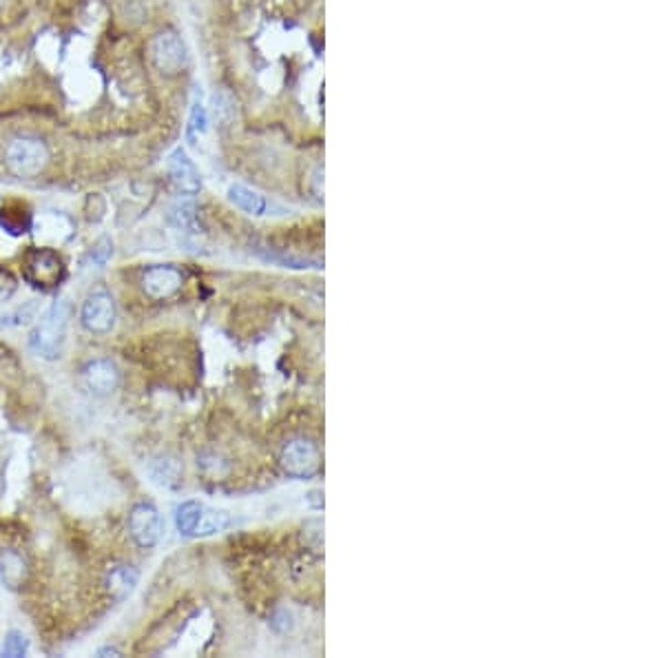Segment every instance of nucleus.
<instances>
[{"instance_id": "nucleus-11", "label": "nucleus", "mask_w": 664, "mask_h": 658, "mask_svg": "<svg viewBox=\"0 0 664 658\" xmlns=\"http://www.w3.org/2000/svg\"><path fill=\"white\" fill-rule=\"evenodd\" d=\"M140 581V572L131 565H118V568H111L109 574H106L104 585L106 592L114 596L115 601H124L134 594L135 585Z\"/></svg>"}, {"instance_id": "nucleus-14", "label": "nucleus", "mask_w": 664, "mask_h": 658, "mask_svg": "<svg viewBox=\"0 0 664 658\" xmlns=\"http://www.w3.org/2000/svg\"><path fill=\"white\" fill-rule=\"evenodd\" d=\"M228 525H231V514L224 513V510H213L204 505L193 536H211L217 533H224Z\"/></svg>"}, {"instance_id": "nucleus-13", "label": "nucleus", "mask_w": 664, "mask_h": 658, "mask_svg": "<svg viewBox=\"0 0 664 658\" xmlns=\"http://www.w3.org/2000/svg\"><path fill=\"white\" fill-rule=\"evenodd\" d=\"M228 200L248 215H263L268 211L266 197L257 194V191L248 189L244 184H233L231 189H228Z\"/></svg>"}, {"instance_id": "nucleus-3", "label": "nucleus", "mask_w": 664, "mask_h": 658, "mask_svg": "<svg viewBox=\"0 0 664 658\" xmlns=\"http://www.w3.org/2000/svg\"><path fill=\"white\" fill-rule=\"evenodd\" d=\"M280 464L291 477L306 479L312 477V474L319 470V465H322V454H319L317 445L308 442V439H295V442L283 445Z\"/></svg>"}, {"instance_id": "nucleus-20", "label": "nucleus", "mask_w": 664, "mask_h": 658, "mask_svg": "<svg viewBox=\"0 0 664 658\" xmlns=\"http://www.w3.org/2000/svg\"><path fill=\"white\" fill-rule=\"evenodd\" d=\"M16 277L9 271L0 268V302H7L16 293Z\"/></svg>"}, {"instance_id": "nucleus-2", "label": "nucleus", "mask_w": 664, "mask_h": 658, "mask_svg": "<svg viewBox=\"0 0 664 658\" xmlns=\"http://www.w3.org/2000/svg\"><path fill=\"white\" fill-rule=\"evenodd\" d=\"M49 151L40 140L20 138L7 149V166L18 178H34L47 166Z\"/></svg>"}, {"instance_id": "nucleus-10", "label": "nucleus", "mask_w": 664, "mask_h": 658, "mask_svg": "<svg viewBox=\"0 0 664 658\" xmlns=\"http://www.w3.org/2000/svg\"><path fill=\"white\" fill-rule=\"evenodd\" d=\"M84 384L91 393L109 394L118 388L120 371L109 359H94L84 366Z\"/></svg>"}, {"instance_id": "nucleus-15", "label": "nucleus", "mask_w": 664, "mask_h": 658, "mask_svg": "<svg viewBox=\"0 0 664 658\" xmlns=\"http://www.w3.org/2000/svg\"><path fill=\"white\" fill-rule=\"evenodd\" d=\"M171 222L182 229L184 233H191V235H197L200 233V217H197V206L193 204L191 200H182L171 209Z\"/></svg>"}, {"instance_id": "nucleus-18", "label": "nucleus", "mask_w": 664, "mask_h": 658, "mask_svg": "<svg viewBox=\"0 0 664 658\" xmlns=\"http://www.w3.org/2000/svg\"><path fill=\"white\" fill-rule=\"evenodd\" d=\"M209 129V115H206L204 105H202L200 98L193 100L191 107V118H189V140L200 138V135L206 134Z\"/></svg>"}, {"instance_id": "nucleus-19", "label": "nucleus", "mask_w": 664, "mask_h": 658, "mask_svg": "<svg viewBox=\"0 0 664 658\" xmlns=\"http://www.w3.org/2000/svg\"><path fill=\"white\" fill-rule=\"evenodd\" d=\"M27 650H29L27 636H25L23 632H9L7 639L3 643V656L18 658L27 654Z\"/></svg>"}, {"instance_id": "nucleus-4", "label": "nucleus", "mask_w": 664, "mask_h": 658, "mask_svg": "<svg viewBox=\"0 0 664 658\" xmlns=\"http://www.w3.org/2000/svg\"><path fill=\"white\" fill-rule=\"evenodd\" d=\"M115 302L106 291H95L84 300L83 311H80V322L84 331L94 335H106L115 326Z\"/></svg>"}, {"instance_id": "nucleus-9", "label": "nucleus", "mask_w": 664, "mask_h": 658, "mask_svg": "<svg viewBox=\"0 0 664 658\" xmlns=\"http://www.w3.org/2000/svg\"><path fill=\"white\" fill-rule=\"evenodd\" d=\"M63 275L60 257L52 251H35L27 260V277L35 286H52Z\"/></svg>"}, {"instance_id": "nucleus-23", "label": "nucleus", "mask_w": 664, "mask_h": 658, "mask_svg": "<svg viewBox=\"0 0 664 658\" xmlns=\"http://www.w3.org/2000/svg\"><path fill=\"white\" fill-rule=\"evenodd\" d=\"M319 497H322V493H319V490H312V493L308 494V501H311V505H315V508H323V499Z\"/></svg>"}, {"instance_id": "nucleus-16", "label": "nucleus", "mask_w": 664, "mask_h": 658, "mask_svg": "<svg viewBox=\"0 0 664 658\" xmlns=\"http://www.w3.org/2000/svg\"><path fill=\"white\" fill-rule=\"evenodd\" d=\"M202 510H204V503L200 501H184L180 508L175 510V525L180 530V534L193 536L197 528V521H200Z\"/></svg>"}, {"instance_id": "nucleus-17", "label": "nucleus", "mask_w": 664, "mask_h": 658, "mask_svg": "<svg viewBox=\"0 0 664 658\" xmlns=\"http://www.w3.org/2000/svg\"><path fill=\"white\" fill-rule=\"evenodd\" d=\"M151 477L160 485H175L180 479V465L171 459H158L151 465Z\"/></svg>"}, {"instance_id": "nucleus-24", "label": "nucleus", "mask_w": 664, "mask_h": 658, "mask_svg": "<svg viewBox=\"0 0 664 658\" xmlns=\"http://www.w3.org/2000/svg\"><path fill=\"white\" fill-rule=\"evenodd\" d=\"M120 656V650H115V647H103V650H98V656Z\"/></svg>"}, {"instance_id": "nucleus-12", "label": "nucleus", "mask_w": 664, "mask_h": 658, "mask_svg": "<svg viewBox=\"0 0 664 658\" xmlns=\"http://www.w3.org/2000/svg\"><path fill=\"white\" fill-rule=\"evenodd\" d=\"M0 581L12 590L27 581V561L16 550H0Z\"/></svg>"}, {"instance_id": "nucleus-21", "label": "nucleus", "mask_w": 664, "mask_h": 658, "mask_svg": "<svg viewBox=\"0 0 664 658\" xmlns=\"http://www.w3.org/2000/svg\"><path fill=\"white\" fill-rule=\"evenodd\" d=\"M111 253H114V246H111V242L109 240H103L98 246H95L94 253H91V257H94L95 264L104 266L106 260H109V257H111Z\"/></svg>"}, {"instance_id": "nucleus-7", "label": "nucleus", "mask_w": 664, "mask_h": 658, "mask_svg": "<svg viewBox=\"0 0 664 658\" xmlns=\"http://www.w3.org/2000/svg\"><path fill=\"white\" fill-rule=\"evenodd\" d=\"M151 52H154L155 65H158L162 72L169 74L180 72V69L186 65V60H189V52H186L184 40L173 32L160 34V36L154 40V45H151Z\"/></svg>"}, {"instance_id": "nucleus-1", "label": "nucleus", "mask_w": 664, "mask_h": 658, "mask_svg": "<svg viewBox=\"0 0 664 658\" xmlns=\"http://www.w3.org/2000/svg\"><path fill=\"white\" fill-rule=\"evenodd\" d=\"M69 326V304L64 300L55 302L52 311L40 320L38 326L34 328L32 337H29V346L35 355L45 359H55L63 353L64 335H67Z\"/></svg>"}, {"instance_id": "nucleus-5", "label": "nucleus", "mask_w": 664, "mask_h": 658, "mask_svg": "<svg viewBox=\"0 0 664 658\" xmlns=\"http://www.w3.org/2000/svg\"><path fill=\"white\" fill-rule=\"evenodd\" d=\"M129 533L140 548H154L162 536V516L151 503H138L129 514Z\"/></svg>"}, {"instance_id": "nucleus-8", "label": "nucleus", "mask_w": 664, "mask_h": 658, "mask_svg": "<svg viewBox=\"0 0 664 658\" xmlns=\"http://www.w3.org/2000/svg\"><path fill=\"white\" fill-rule=\"evenodd\" d=\"M169 174L177 191L184 195H195L202 189V175L195 162L189 158L184 149H175L169 158Z\"/></svg>"}, {"instance_id": "nucleus-22", "label": "nucleus", "mask_w": 664, "mask_h": 658, "mask_svg": "<svg viewBox=\"0 0 664 658\" xmlns=\"http://www.w3.org/2000/svg\"><path fill=\"white\" fill-rule=\"evenodd\" d=\"M271 625H273V630H277V632L292 630V614L288 610H280L275 616H273Z\"/></svg>"}, {"instance_id": "nucleus-6", "label": "nucleus", "mask_w": 664, "mask_h": 658, "mask_svg": "<svg viewBox=\"0 0 664 658\" xmlns=\"http://www.w3.org/2000/svg\"><path fill=\"white\" fill-rule=\"evenodd\" d=\"M182 284H184V277L175 266H151L142 275V288H144L146 297L155 302L173 297Z\"/></svg>"}]
</instances>
